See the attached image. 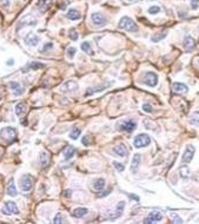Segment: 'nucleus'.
Returning <instances> with one entry per match:
<instances>
[{"label":"nucleus","instance_id":"5","mask_svg":"<svg viewBox=\"0 0 199 224\" xmlns=\"http://www.w3.org/2000/svg\"><path fill=\"white\" fill-rule=\"evenodd\" d=\"M143 83L150 87H154L158 84V76L152 71L147 72V73H145L144 78H143Z\"/></svg>","mask_w":199,"mask_h":224},{"label":"nucleus","instance_id":"26","mask_svg":"<svg viewBox=\"0 0 199 224\" xmlns=\"http://www.w3.org/2000/svg\"><path fill=\"white\" fill-rule=\"evenodd\" d=\"M45 65L43 63H39V62H33V63H30L27 65V69H24L23 71H27V70H39V69H43Z\"/></svg>","mask_w":199,"mask_h":224},{"label":"nucleus","instance_id":"35","mask_svg":"<svg viewBox=\"0 0 199 224\" xmlns=\"http://www.w3.org/2000/svg\"><path fill=\"white\" fill-rule=\"evenodd\" d=\"M68 34H70V38H71L72 40H77V39H78V33H77L75 28H71L70 32H68Z\"/></svg>","mask_w":199,"mask_h":224},{"label":"nucleus","instance_id":"8","mask_svg":"<svg viewBox=\"0 0 199 224\" xmlns=\"http://www.w3.org/2000/svg\"><path fill=\"white\" fill-rule=\"evenodd\" d=\"M162 219H163V215H162V212H159V211L154 210V211H152V212H150V215L145 218L144 223H147V224L157 223V222H160Z\"/></svg>","mask_w":199,"mask_h":224},{"label":"nucleus","instance_id":"16","mask_svg":"<svg viewBox=\"0 0 199 224\" xmlns=\"http://www.w3.org/2000/svg\"><path fill=\"white\" fill-rule=\"evenodd\" d=\"M139 163H140V155L139 153H136L133 156V159H132V163H131V172L132 173H136L138 168H139Z\"/></svg>","mask_w":199,"mask_h":224},{"label":"nucleus","instance_id":"37","mask_svg":"<svg viewBox=\"0 0 199 224\" xmlns=\"http://www.w3.org/2000/svg\"><path fill=\"white\" fill-rule=\"evenodd\" d=\"M113 165L116 166V169H117L119 172H123V171L125 170V166L123 165V164H120V163H118V162H113Z\"/></svg>","mask_w":199,"mask_h":224},{"label":"nucleus","instance_id":"21","mask_svg":"<svg viewBox=\"0 0 199 224\" xmlns=\"http://www.w3.org/2000/svg\"><path fill=\"white\" fill-rule=\"evenodd\" d=\"M87 212H89V210L86 209V208H77V209H74L72 212V215L75 217V218H82L84 217L85 215H87Z\"/></svg>","mask_w":199,"mask_h":224},{"label":"nucleus","instance_id":"15","mask_svg":"<svg viewBox=\"0 0 199 224\" xmlns=\"http://www.w3.org/2000/svg\"><path fill=\"white\" fill-rule=\"evenodd\" d=\"M64 92H72V91H77L78 90V85H77V83L75 81H66L65 84L63 85V87H61Z\"/></svg>","mask_w":199,"mask_h":224},{"label":"nucleus","instance_id":"20","mask_svg":"<svg viewBox=\"0 0 199 224\" xmlns=\"http://www.w3.org/2000/svg\"><path fill=\"white\" fill-rule=\"evenodd\" d=\"M7 195L12 196V197L17 196V189H16V184H14L13 178H11L9 182V185H7Z\"/></svg>","mask_w":199,"mask_h":224},{"label":"nucleus","instance_id":"40","mask_svg":"<svg viewBox=\"0 0 199 224\" xmlns=\"http://www.w3.org/2000/svg\"><path fill=\"white\" fill-rule=\"evenodd\" d=\"M164 37H165V33H162V34H154L152 37V41L155 43V41H159V40H162Z\"/></svg>","mask_w":199,"mask_h":224},{"label":"nucleus","instance_id":"24","mask_svg":"<svg viewBox=\"0 0 199 224\" xmlns=\"http://www.w3.org/2000/svg\"><path fill=\"white\" fill-rule=\"evenodd\" d=\"M25 112H26V106H25V104H24V103H18V104L16 105V115L18 117H21L25 115Z\"/></svg>","mask_w":199,"mask_h":224},{"label":"nucleus","instance_id":"41","mask_svg":"<svg viewBox=\"0 0 199 224\" xmlns=\"http://www.w3.org/2000/svg\"><path fill=\"white\" fill-rule=\"evenodd\" d=\"M172 223H183V219L179 218V216L178 215H172Z\"/></svg>","mask_w":199,"mask_h":224},{"label":"nucleus","instance_id":"2","mask_svg":"<svg viewBox=\"0 0 199 224\" xmlns=\"http://www.w3.org/2000/svg\"><path fill=\"white\" fill-rule=\"evenodd\" d=\"M119 28L121 30H125L128 32H137L138 31V26L137 24L128 17H123L119 21Z\"/></svg>","mask_w":199,"mask_h":224},{"label":"nucleus","instance_id":"27","mask_svg":"<svg viewBox=\"0 0 199 224\" xmlns=\"http://www.w3.org/2000/svg\"><path fill=\"white\" fill-rule=\"evenodd\" d=\"M39 163L41 166H46L48 164V155L45 151L40 152V155H39Z\"/></svg>","mask_w":199,"mask_h":224},{"label":"nucleus","instance_id":"9","mask_svg":"<svg viewBox=\"0 0 199 224\" xmlns=\"http://www.w3.org/2000/svg\"><path fill=\"white\" fill-rule=\"evenodd\" d=\"M194 151H196L194 150V146L189 144L185 148V151L183 153V162L184 163H190L192 161V158H193V156H194Z\"/></svg>","mask_w":199,"mask_h":224},{"label":"nucleus","instance_id":"23","mask_svg":"<svg viewBox=\"0 0 199 224\" xmlns=\"http://www.w3.org/2000/svg\"><path fill=\"white\" fill-rule=\"evenodd\" d=\"M66 16H67V18L71 19V20H78V19H80V13L75 9H70Z\"/></svg>","mask_w":199,"mask_h":224},{"label":"nucleus","instance_id":"44","mask_svg":"<svg viewBox=\"0 0 199 224\" xmlns=\"http://www.w3.org/2000/svg\"><path fill=\"white\" fill-rule=\"evenodd\" d=\"M2 4H4V6H7V7L9 6V0H4V1H2Z\"/></svg>","mask_w":199,"mask_h":224},{"label":"nucleus","instance_id":"29","mask_svg":"<svg viewBox=\"0 0 199 224\" xmlns=\"http://www.w3.org/2000/svg\"><path fill=\"white\" fill-rule=\"evenodd\" d=\"M37 6H38V9H40V12H44L48 7V1L47 0H39L38 4H37Z\"/></svg>","mask_w":199,"mask_h":224},{"label":"nucleus","instance_id":"3","mask_svg":"<svg viewBox=\"0 0 199 224\" xmlns=\"http://www.w3.org/2000/svg\"><path fill=\"white\" fill-rule=\"evenodd\" d=\"M150 143H151V138L145 133L138 134L136 138H134V140H133V145H134V148H137V149L145 148V146H147Z\"/></svg>","mask_w":199,"mask_h":224},{"label":"nucleus","instance_id":"34","mask_svg":"<svg viewBox=\"0 0 199 224\" xmlns=\"http://www.w3.org/2000/svg\"><path fill=\"white\" fill-rule=\"evenodd\" d=\"M52 47H53V43H46V44L43 46V48H40V52L43 53V52H46V51H50Z\"/></svg>","mask_w":199,"mask_h":224},{"label":"nucleus","instance_id":"25","mask_svg":"<svg viewBox=\"0 0 199 224\" xmlns=\"http://www.w3.org/2000/svg\"><path fill=\"white\" fill-rule=\"evenodd\" d=\"M124 209H125V202H120V203H119V204L117 205V209H116L114 214L112 215V217H111V218H117V217H119V216L123 214Z\"/></svg>","mask_w":199,"mask_h":224},{"label":"nucleus","instance_id":"32","mask_svg":"<svg viewBox=\"0 0 199 224\" xmlns=\"http://www.w3.org/2000/svg\"><path fill=\"white\" fill-rule=\"evenodd\" d=\"M190 122L191 124H193V125H199V111H196L190 118Z\"/></svg>","mask_w":199,"mask_h":224},{"label":"nucleus","instance_id":"11","mask_svg":"<svg viewBox=\"0 0 199 224\" xmlns=\"http://www.w3.org/2000/svg\"><path fill=\"white\" fill-rule=\"evenodd\" d=\"M9 89L13 91L14 96H21V94L24 93V91H25V89H24L19 83H17V81H9Z\"/></svg>","mask_w":199,"mask_h":224},{"label":"nucleus","instance_id":"28","mask_svg":"<svg viewBox=\"0 0 199 224\" xmlns=\"http://www.w3.org/2000/svg\"><path fill=\"white\" fill-rule=\"evenodd\" d=\"M179 173H180L183 179H187L190 177V170H189L187 166H180L179 168Z\"/></svg>","mask_w":199,"mask_h":224},{"label":"nucleus","instance_id":"42","mask_svg":"<svg viewBox=\"0 0 199 224\" xmlns=\"http://www.w3.org/2000/svg\"><path fill=\"white\" fill-rule=\"evenodd\" d=\"M143 110H144L145 112H148L150 113V112H152L153 108H152V106L150 104H143Z\"/></svg>","mask_w":199,"mask_h":224},{"label":"nucleus","instance_id":"13","mask_svg":"<svg viewBox=\"0 0 199 224\" xmlns=\"http://www.w3.org/2000/svg\"><path fill=\"white\" fill-rule=\"evenodd\" d=\"M24 41H25V44L28 45V46H37L38 43H39V38L38 36H36L34 33H28L27 36L24 38Z\"/></svg>","mask_w":199,"mask_h":224},{"label":"nucleus","instance_id":"47","mask_svg":"<svg viewBox=\"0 0 199 224\" xmlns=\"http://www.w3.org/2000/svg\"><path fill=\"white\" fill-rule=\"evenodd\" d=\"M198 62H199V60H198Z\"/></svg>","mask_w":199,"mask_h":224},{"label":"nucleus","instance_id":"4","mask_svg":"<svg viewBox=\"0 0 199 224\" xmlns=\"http://www.w3.org/2000/svg\"><path fill=\"white\" fill-rule=\"evenodd\" d=\"M20 188L24 192H28L33 188V178L31 175H24L20 179Z\"/></svg>","mask_w":199,"mask_h":224},{"label":"nucleus","instance_id":"39","mask_svg":"<svg viewBox=\"0 0 199 224\" xmlns=\"http://www.w3.org/2000/svg\"><path fill=\"white\" fill-rule=\"evenodd\" d=\"M82 143L85 145V146H89L91 145V140H90V137L89 136H84L82 138Z\"/></svg>","mask_w":199,"mask_h":224},{"label":"nucleus","instance_id":"7","mask_svg":"<svg viewBox=\"0 0 199 224\" xmlns=\"http://www.w3.org/2000/svg\"><path fill=\"white\" fill-rule=\"evenodd\" d=\"M91 19H92V23H93L96 26H104V25H106V23H107V19L105 18L101 13H99V12L92 13Z\"/></svg>","mask_w":199,"mask_h":224},{"label":"nucleus","instance_id":"36","mask_svg":"<svg viewBox=\"0 0 199 224\" xmlns=\"http://www.w3.org/2000/svg\"><path fill=\"white\" fill-rule=\"evenodd\" d=\"M63 222H64L63 215H61V214H57V215H55V217L53 218V223L59 224V223H63Z\"/></svg>","mask_w":199,"mask_h":224},{"label":"nucleus","instance_id":"19","mask_svg":"<svg viewBox=\"0 0 199 224\" xmlns=\"http://www.w3.org/2000/svg\"><path fill=\"white\" fill-rule=\"evenodd\" d=\"M105 179L104 178H98L93 182V189L96 191H103L104 188H105Z\"/></svg>","mask_w":199,"mask_h":224},{"label":"nucleus","instance_id":"33","mask_svg":"<svg viewBox=\"0 0 199 224\" xmlns=\"http://www.w3.org/2000/svg\"><path fill=\"white\" fill-rule=\"evenodd\" d=\"M159 12H160V7L157 6V5L151 6V7L148 9V13H150V14H157V13H159Z\"/></svg>","mask_w":199,"mask_h":224},{"label":"nucleus","instance_id":"46","mask_svg":"<svg viewBox=\"0 0 199 224\" xmlns=\"http://www.w3.org/2000/svg\"><path fill=\"white\" fill-rule=\"evenodd\" d=\"M7 64H9V65H12V64H13V60H12V59H9V62H7Z\"/></svg>","mask_w":199,"mask_h":224},{"label":"nucleus","instance_id":"12","mask_svg":"<svg viewBox=\"0 0 199 224\" xmlns=\"http://www.w3.org/2000/svg\"><path fill=\"white\" fill-rule=\"evenodd\" d=\"M184 47L186 50V52H192L196 47V41L191 36H186L185 37V40H184Z\"/></svg>","mask_w":199,"mask_h":224},{"label":"nucleus","instance_id":"31","mask_svg":"<svg viewBox=\"0 0 199 224\" xmlns=\"http://www.w3.org/2000/svg\"><path fill=\"white\" fill-rule=\"evenodd\" d=\"M82 50L84 52H86L87 54H93V51H92V48H91L90 43H87V41H84L82 44Z\"/></svg>","mask_w":199,"mask_h":224},{"label":"nucleus","instance_id":"30","mask_svg":"<svg viewBox=\"0 0 199 224\" xmlns=\"http://www.w3.org/2000/svg\"><path fill=\"white\" fill-rule=\"evenodd\" d=\"M82 133V131H80V129L79 127H77V126H74L72 129V131H71V133H70V137L72 138V139H77L79 136Z\"/></svg>","mask_w":199,"mask_h":224},{"label":"nucleus","instance_id":"18","mask_svg":"<svg viewBox=\"0 0 199 224\" xmlns=\"http://www.w3.org/2000/svg\"><path fill=\"white\" fill-rule=\"evenodd\" d=\"M109 86H110V84H105V85H103V86H93V87H90V89H87L85 96H91V94H93V93H96V92L104 91L105 89H107Z\"/></svg>","mask_w":199,"mask_h":224},{"label":"nucleus","instance_id":"14","mask_svg":"<svg viewBox=\"0 0 199 224\" xmlns=\"http://www.w3.org/2000/svg\"><path fill=\"white\" fill-rule=\"evenodd\" d=\"M172 89H173L174 92H177V93H187V92H189L187 85H185V84H183V83H179V81L173 83Z\"/></svg>","mask_w":199,"mask_h":224},{"label":"nucleus","instance_id":"6","mask_svg":"<svg viewBox=\"0 0 199 224\" xmlns=\"http://www.w3.org/2000/svg\"><path fill=\"white\" fill-rule=\"evenodd\" d=\"M1 212H2L4 215H18L19 209L14 202L9 201V202L5 203V206H4V209L1 210Z\"/></svg>","mask_w":199,"mask_h":224},{"label":"nucleus","instance_id":"1","mask_svg":"<svg viewBox=\"0 0 199 224\" xmlns=\"http://www.w3.org/2000/svg\"><path fill=\"white\" fill-rule=\"evenodd\" d=\"M0 138L5 142H7L9 144L14 143L17 140V130L7 126V127H4L0 130Z\"/></svg>","mask_w":199,"mask_h":224},{"label":"nucleus","instance_id":"45","mask_svg":"<svg viewBox=\"0 0 199 224\" xmlns=\"http://www.w3.org/2000/svg\"><path fill=\"white\" fill-rule=\"evenodd\" d=\"M130 196H131V197H133V199H134V201H137V202L139 201V197H138V196H134V195H130Z\"/></svg>","mask_w":199,"mask_h":224},{"label":"nucleus","instance_id":"22","mask_svg":"<svg viewBox=\"0 0 199 224\" xmlns=\"http://www.w3.org/2000/svg\"><path fill=\"white\" fill-rule=\"evenodd\" d=\"M74 153H75V149L70 145V146H67V148L65 149V151H64V158H65L66 161H68V159H71L73 156H74Z\"/></svg>","mask_w":199,"mask_h":224},{"label":"nucleus","instance_id":"38","mask_svg":"<svg viewBox=\"0 0 199 224\" xmlns=\"http://www.w3.org/2000/svg\"><path fill=\"white\" fill-rule=\"evenodd\" d=\"M77 52V48L75 47H68V50H67V55L70 57V58H73L74 57V54Z\"/></svg>","mask_w":199,"mask_h":224},{"label":"nucleus","instance_id":"10","mask_svg":"<svg viewBox=\"0 0 199 224\" xmlns=\"http://www.w3.org/2000/svg\"><path fill=\"white\" fill-rule=\"evenodd\" d=\"M137 127V123L134 120H127V122H124L121 123V125L119 126V129L124 132H127V133H131L136 130Z\"/></svg>","mask_w":199,"mask_h":224},{"label":"nucleus","instance_id":"43","mask_svg":"<svg viewBox=\"0 0 199 224\" xmlns=\"http://www.w3.org/2000/svg\"><path fill=\"white\" fill-rule=\"evenodd\" d=\"M191 7L193 9H197L199 7V0H191Z\"/></svg>","mask_w":199,"mask_h":224},{"label":"nucleus","instance_id":"17","mask_svg":"<svg viewBox=\"0 0 199 224\" xmlns=\"http://www.w3.org/2000/svg\"><path fill=\"white\" fill-rule=\"evenodd\" d=\"M113 151H114V153L118 155L119 157H125L127 155V149L124 144H119L118 146H116V148L113 149Z\"/></svg>","mask_w":199,"mask_h":224}]
</instances>
